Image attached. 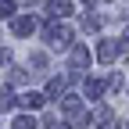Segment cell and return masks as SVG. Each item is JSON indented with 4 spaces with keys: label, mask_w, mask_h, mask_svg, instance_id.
Returning <instances> with one entry per match:
<instances>
[{
    "label": "cell",
    "mask_w": 129,
    "mask_h": 129,
    "mask_svg": "<svg viewBox=\"0 0 129 129\" xmlns=\"http://www.w3.org/2000/svg\"><path fill=\"white\" fill-rule=\"evenodd\" d=\"M86 90H90V97H101V90H104V83H97V79H90V86H86Z\"/></svg>",
    "instance_id": "9c48e42d"
},
{
    "label": "cell",
    "mask_w": 129,
    "mask_h": 129,
    "mask_svg": "<svg viewBox=\"0 0 129 129\" xmlns=\"http://www.w3.org/2000/svg\"><path fill=\"white\" fill-rule=\"evenodd\" d=\"M22 104H25V108H40V104H43V93H25Z\"/></svg>",
    "instance_id": "5b68a950"
},
{
    "label": "cell",
    "mask_w": 129,
    "mask_h": 129,
    "mask_svg": "<svg viewBox=\"0 0 129 129\" xmlns=\"http://www.w3.org/2000/svg\"><path fill=\"white\" fill-rule=\"evenodd\" d=\"M72 61L75 64H90V50H86V47H75V50H72Z\"/></svg>",
    "instance_id": "277c9868"
},
{
    "label": "cell",
    "mask_w": 129,
    "mask_h": 129,
    "mask_svg": "<svg viewBox=\"0 0 129 129\" xmlns=\"http://www.w3.org/2000/svg\"><path fill=\"white\" fill-rule=\"evenodd\" d=\"M68 40H72V32L64 25H50V29H47V43H50V47H61V50H64Z\"/></svg>",
    "instance_id": "6da1fadb"
},
{
    "label": "cell",
    "mask_w": 129,
    "mask_h": 129,
    "mask_svg": "<svg viewBox=\"0 0 129 129\" xmlns=\"http://www.w3.org/2000/svg\"><path fill=\"white\" fill-rule=\"evenodd\" d=\"M0 108H4V111H7V108H14V97H11L7 90H4V93H0Z\"/></svg>",
    "instance_id": "ba28073f"
},
{
    "label": "cell",
    "mask_w": 129,
    "mask_h": 129,
    "mask_svg": "<svg viewBox=\"0 0 129 129\" xmlns=\"http://www.w3.org/2000/svg\"><path fill=\"white\" fill-rule=\"evenodd\" d=\"M47 11H50L54 18H68V14H72V4H68V0H54Z\"/></svg>",
    "instance_id": "7a4b0ae2"
},
{
    "label": "cell",
    "mask_w": 129,
    "mask_h": 129,
    "mask_svg": "<svg viewBox=\"0 0 129 129\" xmlns=\"http://www.w3.org/2000/svg\"><path fill=\"white\" fill-rule=\"evenodd\" d=\"M14 129H36V118H25V115H18V118H14Z\"/></svg>",
    "instance_id": "52a82bcc"
},
{
    "label": "cell",
    "mask_w": 129,
    "mask_h": 129,
    "mask_svg": "<svg viewBox=\"0 0 129 129\" xmlns=\"http://www.w3.org/2000/svg\"><path fill=\"white\" fill-rule=\"evenodd\" d=\"M14 32H18V36L32 32V18H18V22H14Z\"/></svg>",
    "instance_id": "8992f818"
},
{
    "label": "cell",
    "mask_w": 129,
    "mask_h": 129,
    "mask_svg": "<svg viewBox=\"0 0 129 129\" xmlns=\"http://www.w3.org/2000/svg\"><path fill=\"white\" fill-rule=\"evenodd\" d=\"M118 50H122L118 43H111V40H104V43H101V61H115V57H118Z\"/></svg>",
    "instance_id": "3957f363"
},
{
    "label": "cell",
    "mask_w": 129,
    "mask_h": 129,
    "mask_svg": "<svg viewBox=\"0 0 129 129\" xmlns=\"http://www.w3.org/2000/svg\"><path fill=\"white\" fill-rule=\"evenodd\" d=\"M14 14V4H0V18H11Z\"/></svg>",
    "instance_id": "30bf717a"
}]
</instances>
